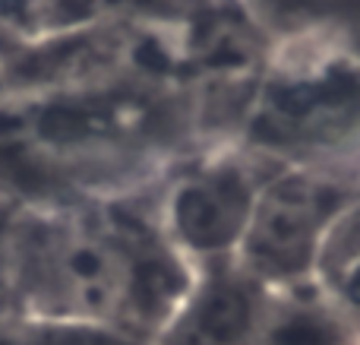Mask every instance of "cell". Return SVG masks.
I'll return each mask as SVG.
<instances>
[{"instance_id": "1", "label": "cell", "mask_w": 360, "mask_h": 345, "mask_svg": "<svg viewBox=\"0 0 360 345\" xmlns=\"http://www.w3.org/2000/svg\"><path fill=\"white\" fill-rule=\"evenodd\" d=\"M209 146L184 89L146 76L0 95V200L60 206L146 190Z\"/></svg>"}, {"instance_id": "2", "label": "cell", "mask_w": 360, "mask_h": 345, "mask_svg": "<svg viewBox=\"0 0 360 345\" xmlns=\"http://www.w3.org/2000/svg\"><path fill=\"white\" fill-rule=\"evenodd\" d=\"M152 187L89 203L13 206L4 225L13 314L25 323H98L155 339L196 266L168 241Z\"/></svg>"}, {"instance_id": "3", "label": "cell", "mask_w": 360, "mask_h": 345, "mask_svg": "<svg viewBox=\"0 0 360 345\" xmlns=\"http://www.w3.org/2000/svg\"><path fill=\"white\" fill-rule=\"evenodd\" d=\"M234 139L275 165L360 181V32L272 42Z\"/></svg>"}, {"instance_id": "4", "label": "cell", "mask_w": 360, "mask_h": 345, "mask_svg": "<svg viewBox=\"0 0 360 345\" xmlns=\"http://www.w3.org/2000/svg\"><path fill=\"white\" fill-rule=\"evenodd\" d=\"M275 162L237 139L180 156L155 181L152 200L168 241L193 266L234 260Z\"/></svg>"}, {"instance_id": "5", "label": "cell", "mask_w": 360, "mask_h": 345, "mask_svg": "<svg viewBox=\"0 0 360 345\" xmlns=\"http://www.w3.org/2000/svg\"><path fill=\"white\" fill-rule=\"evenodd\" d=\"M357 187L360 181L335 171L278 165L256 196L234 260L269 291L316 285L329 234Z\"/></svg>"}, {"instance_id": "6", "label": "cell", "mask_w": 360, "mask_h": 345, "mask_svg": "<svg viewBox=\"0 0 360 345\" xmlns=\"http://www.w3.org/2000/svg\"><path fill=\"white\" fill-rule=\"evenodd\" d=\"M272 291L237 260L196 266L158 345H262Z\"/></svg>"}, {"instance_id": "7", "label": "cell", "mask_w": 360, "mask_h": 345, "mask_svg": "<svg viewBox=\"0 0 360 345\" xmlns=\"http://www.w3.org/2000/svg\"><path fill=\"white\" fill-rule=\"evenodd\" d=\"M215 0H0V42H44L101 25L177 29Z\"/></svg>"}, {"instance_id": "8", "label": "cell", "mask_w": 360, "mask_h": 345, "mask_svg": "<svg viewBox=\"0 0 360 345\" xmlns=\"http://www.w3.org/2000/svg\"><path fill=\"white\" fill-rule=\"evenodd\" d=\"M262 345H360V336L316 282L272 291Z\"/></svg>"}, {"instance_id": "9", "label": "cell", "mask_w": 360, "mask_h": 345, "mask_svg": "<svg viewBox=\"0 0 360 345\" xmlns=\"http://www.w3.org/2000/svg\"><path fill=\"white\" fill-rule=\"evenodd\" d=\"M272 42L313 32H360V0H243Z\"/></svg>"}, {"instance_id": "10", "label": "cell", "mask_w": 360, "mask_h": 345, "mask_svg": "<svg viewBox=\"0 0 360 345\" xmlns=\"http://www.w3.org/2000/svg\"><path fill=\"white\" fill-rule=\"evenodd\" d=\"M32 345H158L152 336L98 323H29Z\"/></svg>"}, {"instance_id": "11", "label": "cell", "mask_w": 360, "mask_h": 345, "mask_svg": "<svg viewBox=\"0 0 360 345\" xmlns=\"http://www.w3.org/2000/svg\"><path fill=\"white\" fill-rule=\"evenodd\" d=\"M357 257H360V187H357V194L351 196L348 206H345V213L338 215L335 228H332V234H329V244H326V253H323V266H319V285L335 276L338 270H345V266Z\"/></svg>"}, {"instance_id": "12", "label": "cell", "mask_w": 360, "mask_h": 345, "mask_svg": "<svg viewBox=\"0 0 360 345\" xmlns=\"http://www.w3.org/2000/svg\"><path fill=\"white\" fill-rule=\"evenodd\" d=\"M326 295L335 301V308L345 314V320L357 330L360 336V257L351 260L345 270H338L332 279L323 282Z\"/></svg>"}, {"instance_id": "13", "label": "cell", "mask_w": 360, "mask_h": 345, "mask_svg": "<svg viewBox=\"0 0 360 345\" xmlns=\"http://www.w3.org/2000/svg\"><path fill=\"white\" fill-rule=\"evenodd\" d=\"M0 345H32L29 323L19 317L0 314Z\"/></svg>"}, {"instance_id": "14", "label": "cell", "mask_w": 360, "mask_h": 345, "mask_svg": "<svg viewBox=\"0 0 360 345\" xmlns=\"http://www.w3.org/2000/svg\"><path fill=\"white\" fill-rule=\"evenodd\" d=\"M10 209H13V203L0 200V314L16 317V314H13V308H10V298H6V282H4V225H6Z\"/></svg>"}, {"instance_id": "15", "label": "cell", "mask_w": 360, "mask_h": 345, "mask_svg": "<svg viewBox=\"0 0 360 345\" xmlns=\"http://www.w3.org/2000/svg\"><path fill=\"white\" fill-rule=\"evenodd\" d=\"M6 92V76H4V61H0V95Z\"/></svg>"}]
</instances>
